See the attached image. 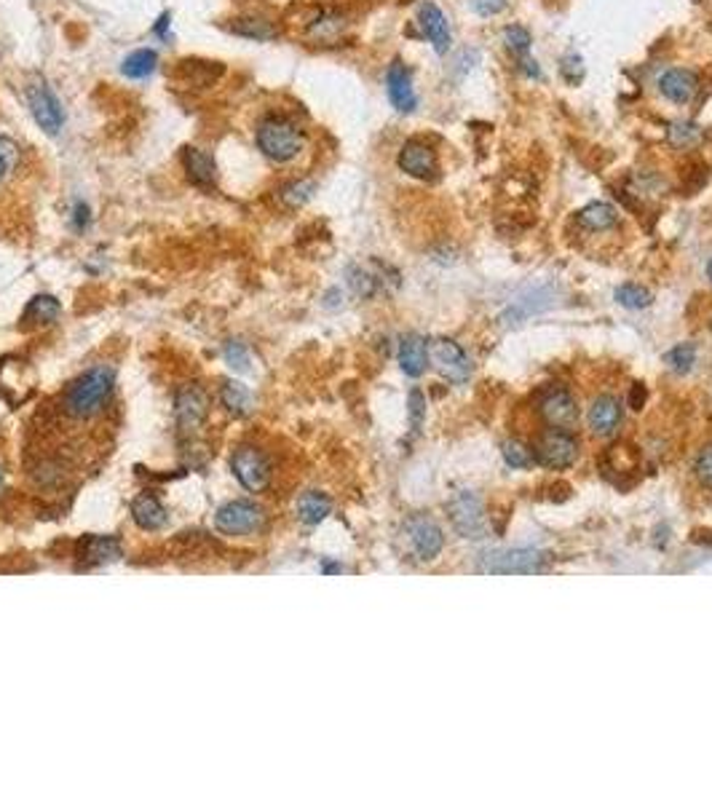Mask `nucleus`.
<instances>
[{"label": "nucleus", "instance_id": "29", "mask_svg": "<svg viewBox=\"0 0 712 803\" xmlns=\"http://www.w3.org/2000/svg\"><path fill=\"white\" fill-rule=\"evenodd\" d=\"M667 137L675 147H680V150H691V147H697V145L702 142V129H699L697 124H691V121H677V124L669 127Z\"/></svg>", "mask_w": 712, "mask_h": 803}, {"label": "nucleus", "instance_id": "7", "mask_svg": "<svg viewBox=\"0 0 712 803\" xmlns=\"http://www.w3.org/2000/svg\"><path fill=\"white\" fill-rule=\"evenodd\" d=\"M230 469H233V477L239 480V485L249 493H263L270 485V463H268L266 452L258 447H239L230 458Z\"/></svg>", "mask_w": 712, "mask_h": 803}, {"label": "nucleus", "instance_id": "20", "mask_svg": "<svg viewBox=\"0 0 712 803\" xmlns=\"http://www.w3.org/2000/svg\"><path fill=\"white\" fill-rule=\"evenodd\" d=\"M132 517L142 531H161L169 523V512L164 509V503L153 493H142L134 498Z\"/></svg>", "mask_w": 712, "mask_h": 803}, {"label": "nucleus", "instance_id": "27", "mask_svg": "<svg viewBox=\"0 0 712 803\" xmlns=\"http://www.w3.org/2000/svg\"><path fill=\"white\" fill-rule=\"evenodd\" d=\"M220 402H223L225 410L233 412V415H247L252 410V394L239 381H228L225 383L223 391H220Z\"/></svg>", "mask_w": 712, "mask_h": 803}, {"label": "nucleus", "instance_id": "44", "mask_svg": "<svg viewBox=\"0 0 712 803\" xmlns=\"http://www.w3.org/2000/svg\"><path fill=\"white\" fill-rule=\"evenodd\" d=\"M321 571H324V574H341L343 568H341V565H324Z\"/></svg>", "mask_w": 712, "mask_h": 803}, {"label": "nucleus", "instance_id": "22", "mask_svg": "<svg viewBox=\"0 0 712 803\" xmlns=\"http://www.w3.org/2000/svg\"><path fill=\"white\" fill-rule=\"evenodd\" d=\"M400 364L410 378L423 375L429 367V343L421 335H407L400 346Z\"/></svg>", "mask_w": 712, "mask_h": 803}, {"label": "nucleus", "instance_id": "42", "mask_svg": "<svg viewBox=\"0 0 712 803\" xmlns=\"http://www.w3.org/2000/svg\"><path fill=\"white\" fill-rule=\"evenodd\" d=\"M646 400H648L646 386H643V383H635V386H632V394H629V407H632V410H643V407H646Z\"/></svg>", "mask_w": 712, "mask_h": 803}, {"label": "nucleus", "instance_id": "6", "mask_svg": "<svg viewBox=\"0 0 712 803\" xmlns=\"http://www.w3.org/2000/svg\"><path fill=\"white\" fill-rule=\"evenodd\" d=\"M535 461L546 469H571L579 458V442L568 429H549L535 445Z\"/></svg>", "mask_w": 712, "mask_h": 803}, {"label": "nucleus", "instance_id": "32", "mask_svg": "<svg viewBox=\"0 0 712 803\" xmlns=\"http://www.w3.org/2000/svg\"><path fill=\"white\" fill-rule=\"evenodd\" d=\"M230 30L236 36H241V38H255V41H270V38H276V30L268 22H263V19H236L230 25Z\"/></svg>", "mask_w": 712, "mask_h": 803}, {"label": "nucleus", "instance_id": "39", "mask_svg": "<svg viewBox=\"0 0 712 803\" xmlns=\"http://www.w3.org/2000/svg\"><path fill=\"white\" fill-rule=\"evenodd\" d=\"M423 415H426V402H423V394L418 389L410 391V423L412 429H418L423 423Z\"/></svg>", "mask_w": 712, "mask_h": 803}, {"label": "nucleus", "instance_id": "18", "mask_svg": "<svg viewBox=\"0 0 712 803\" xmlns=\"http://www.w3.org/2000/svg\"><path fill=\"white\" fill-rule=\"evenodd\" d=\"M699 89V78L697 73L691 70H683V67H672L667 73H662L659 78V91L667 97L669 102L675 105H686L694 99V94Z\"/></svg>", "mask_w": 712, "mask_h": 803}, {"label": "nucleus", "instance_id": "36", "mask_svg": "<svg viewBox=\"0 0 712 803\" xmlns=\"http://www.w3.org/2000/svg\"><path fill=\"white\" fill-rule=\"evenodd\" d=\"M694 474H697V480H699L707 491H712V442L699 450L697 463H694Z\"/></svg>", "mask_w": 712, "mask_h": 803}, {"label": "nucleus", "instance_id": "37", "mask_svg": "<svg viewBox=\"0 0 712 803\" xmlns=\"http://www.w3.org/2000/svg\"><path fill=\"white\" fill-rule=\"evenodd\" d=\"M560 73H563V78L571 84V86H579L581 81H584V59H581L579 54H568L565 59H563V65H560Z\"/></svg>", "mask_w": 712, "mask_h": 803}, {"label": "nucleus", "instance_id": "19", "mask_svg": "<svg viewBox=\"0 0 712 803\" xmlns=\"http://www.w3.org/2000/svg\"><path fill=\"white\" fill-rule=\"evenodd\" d=\"M182 167L188 172V179L196 188H215L218 182V164L209 153L198 150V147H185L182 150Z\"/></svg>", "mask_w": 712, "mask_h": 803}, {"label": "nucleus", "instance_id": "16", "mask_svg": "<svg viewBox=\"0 0 712 803\" xmlns=\"http://www.w3.org/2000/svg\"><path fill=\"white\" fill-rule=\"evenodd\" d=\"M386 91H389L392 105L400 113H412L415 110L418 97H415V89H412V76H410L407 65H402L400 59L392 62V67L386 73Z\"/></svg>", "mask_w": 712, "mask_h": 803}, {"label": "nucleus", "instance_id": "14", "mask_svg": "<svg viewBox=\"0 0 712 803\" xmlns=\"http://www.w3.org/2000/svg\"><path fill=\"white\" fill-rule=\"evenodd\" d=\"M121 554H124V549L116 535H86L78 544V565L81 568H97L105 563H116Z\"/></svg>", "mask_w": 712, "mask_h": 803}, {"label": "nucleus", "instance_id": "25", "mask_svg": "<svg viewBox=\"0 0 712 803\" xmlns=\"http://www.w3.org/2000/svg\"><path fill=\"white\" fill-rule=\"evenodd\" d=\"M330 512H332V501L324 493H303L298 501V517L306 525H319Z\"/></svg>", "mask_w": 712, "mask_h": 803}, {"label": "nucleus", "instance_id": "17", "mask_svg": "<svg viewBox=\"0 0 712 803\" xmlns=\"http://www.w3.org/2000/svg\"><path fill=\"white\" fill-rule=\"evenodd\" d=\"M622 423V404L614 400V397H597L595 404L589 407V429L595 437L600 440H608L616 434Z\"/></svg>", "mask_w": 712, "mask_h": 803}, {"label": "nucleus", "instance_id": "1", "mask_svg": "<svg viewBox=\"0 0 712 803\" xmlns=\"http://www.w3.org/2000/svg\"><path fill=\"white\" fill-rule=\"evenodd\" d=\"M116 386V372L110 364L89 367L65 394V412L76 421H89L105 410Z\"/></svg>", "mask_w": 712, "mask_h": 803}, {"label": "nucleus", "instance_id": "43", "mask_svg": "<svg viewBox=\"0 0 712 803\" xmlns=\"http://www.w3.org/2000/svg\"><path fill=\"white\" fill-rule=\"evenodd\" d=\"M169 22H172V19H169V14H164V16H161V19H158V25H156V27H153V33H156V36H161V38H167V30H169Z\"/></svg>", "mask_w": 712, "mask_h": 803}, {"label": "nucleus", "instance_id": "34", "mask_svg": "<svg viewBox=\"0 0 712 803\" xmlns=\"http://www.w3.org/2000/svg\"><path fill=\"white\" fill-rule=\"evenodd\" d=\"M19 164V145L8 137H0V182L8 178Z\"/></svg>", "mask_w": 712, "mask_h": 803}, {"label": "nucleus", "instance_id": "12", "mask_svg": "<svg viewBox=\"0 0 712 803\" xmlns=\"http://www.w3.org/2000/svg\"><path fill=\"white\" fill-rule=\"evenodd\" d=\"M407 538H410V546L421 563L437 560L445 546V535L440 531V525L429 517H412L407 523Z\"/></svg>", "mask_w": 712, "mask_h": 803}, {"label": "nucleus", "instance_id": "26", "mask_svg": "<svg viewBox=\"0 0 712 803\" xmlns=\"http://www.w3.org/2000/svg\"><path fill=\"white\" fill-rule=\"evenodd\" d=\"M156 65H158V54H156L153 48H139V51H134V54H129V56L124 59L121 73H124L127 78H132V81H142V78L153 76Z\"/></svg>", "mask_w": 712, "mask_h": 803}, {"label": "nucleus", "instance_id": "4", "mask_svg": "<svg viewBox=\"0 0 712 803\" xmlns=\"http://www.w3.org/2000/svg\"><path fill=\"white\" fill-rule=\"evenodd\" d=\"M450 523L463 538H485L488 535V517L485 503L474 491H461L447 506Z\"/></svg>", "mask_w": 712, "mask_h": 803}, {"label": "nucleus", "instance_id": "45", "mask_svg": "<svg viewBox=\"0 0 712 803\" xmlns=\"http://www.w3.org/2000/svg\"><path fill=\"white\" fill-rule=\"evenodd\" d=\"M3 488H5V480H3V469H0V493H3Z\"/></svg>", "mask_w": 712, "mask_h": 803}, {"label": "nucleus", "instance_id": "33", "mask_svg": "<svg viewBox=\"0 0 712 803\" xmlns=\"http://www.w3.org/2000/svg\"><path fill=\"white\" fill-rule=\"evenodd\" d=\"M665 361H667L675 372H680V375L691 372V367H694V361H697V349H694V343H677L675 349H669Z\"/></svg>", "mask_w": 712, "mask_h": 803}, {"label": "nucleus", "instance_id": "11", "mask_svg": "<svg viewBox=\"0 0 712 803\" xmlns=\"http://www.w3.org/2000/svg\"><path fill=\"white\" fill-rule=\"evenodd\" d=\"M429 354L434 359L437 370L445 375L450 383H463V381L472 378V361H469L466 351L455 341H450V338L434 341L432 349H429Z\"/></svg>", "mask_w": 712, "mask_h": 803}, {"label": "nucleus", "instance_id": "10", "mask_svg": "<svg viewBox=\"0 0 712 803\" xmlns=\"http://www.w3.org/2000/svg\"><path fill=\"white\" fill-rule=\"evenodd\" d=\"M397 164H400V169L404 175H410V178L415 179H426V182H432V179L437 178V172H440L434 147L426 145V142H421V139H407L402 145Z\"/></svg>", "mask_w": 712, "mask_h": 803}, {"label": "nucleus", "instance_id": "23", "mask_svg": "<svg viewBox=\"0 0 712 803\" xmlns=\"http://www.w3.org/2000/svg\"><path fill=\"white\" fill-rule=\"evenodd\" d=\"M62 313V306L54 295H36L30 306L22 313V321L27 327H41V324H54Z\"/></svg>", "mask_w": 712, "mask_h": 803}, {"label": "nucleus", "instance_id": "38", "mask_svg": "<svg viewBox=\"0 0 712 803\" xmlns=\"http://www.w3.org/2000/svg\"><path fill=\"white\" fill-rule=\"evenodd\" d=\"M225 361H228L233 370H247V367H249V351H247V346L230 341V343L225 346Z\"/></svg>", "mask_w": 712, "mask_h": 803}, {"label": "nucleus", "instance_id": "21", "mask_svg": "<svg viewBox=\"0 0 712 803\" xmlns=\"http://www.w3.org/2000/svg\"><path fill=\"white\" fill-rule=\"evenodd\" d=\"M503 44L506 48L514 54V59L520 62V67L525 70V76H531V78H541V67L535 65V59L531 56V33L523 27V25H509L506 30H503Z\"/></svg>", "mask_w": 712, "mask_h": 803}, {"label": "nucleus", "instance_id": "15", "mask_svg": "<svg viewBox=\"0 0 712 803\" xmlns=\"http://www.w3.org/2000/svg\"><path fill=\"white\" fill-rule=\"evenodd\" d=\"M541 418L552 429H568V426H574L576 418H579L576 400L565 389H554V391L544 394V400H541Z\"/></svg>", "mask_w": 712, "mask_h": 803}, {"label": "nucleus", "instance_id": "30", "mask_svg": "<svg viewBox=\"0 0 712 803\" xmlns=\"http://www.w3.org/2000/svg\"><path fill=\"white\" fill-rule=\"evenodd\" d=\"M503 461L512 466V469H520V472H525V469H531L535 463V452L531 447L525 445V442H520V440H509V442H503Z\"/></svg>", "mask_w": 712, "mask_h": 803}, {"label": "nucleus", "instance_id": "46", "mask_svg": "<svg viewBox=\"0 0 712 803\" xmlns=\"http://www.w3.org/2000/svg\"><path fill=\"white\" fill-rule=\"evenodd\" d=\"M707 276H710V279H712V260H710V263H707Z\"/></svg>", "mask_w": 712, "mask_h": 803}, {"label": "nucleus", "instance_id": "5", "mask_svg": "<svg viewBox=\"0 0 712 803\" xmlns=\"http://www.w3.org/2000/svg\"><path fill=\"white\" fill-rule=\"evenodd\" d=\"M25 99H27V107H30L36 124H38L48 137L62 132V127H65V110H62V102L56 99V94L51 91V86L46 84L44 78H36L33 84H27Z\"/></svg>", "mask_w": 712, "mask_h": 803}, {"label": "nucleus", "instance_id": "24", "mask_svg": "<svg viewBox=\"0 0 712 803\" xmlns=\"http://www.w3.org/2000/svg\"><path fill=\"white\" fill-rule=\"evenodd\" d=\"M616 220H619V212L605 201H592L579 212V223L586 230H608L616 225Z\"/></svg>", "mask_w": 712, "mask_h": 803}, {"label": "nucleus", "instance_id": "3", "mask_svg": "<svg viewBox=\"0 0 712 803\" xmlns=\"http://www.w3.org/2000/svg\"><path fill=\"white\" fill-rule=\"evenodd\" d=\"M266 525V512L255 501H228L215 514V528L223 535H255Z\"/></svg>", "mask_w": 712, "mask_h": 803}, {"label": "nucleus", "instance_id": "40", "mask_svg": "<svg viewBox=\"0 0 712 803\" xmlns=\"http://www.w3.org/2000/svg\"><path fill=\"white\" fill-rule=\"evenodd\" d=\"M91 223V215H89V207L84 204V201H76V207H73V228L78 230V233H84Z\"/></svg>", "mask_w": 712, "mask_h": 803}, {"label": "nucleus", "instance_id": "31", "mask_svg": "<svg viewBox=\"0 0 712 803\" xmlns=\"http://www.w3.org/2000/svg\"><path fill=\"white\" fill-rule=\"evenodd\" d=\"M614 298H616L619 306L632 309V311H640V309L651 306V292L646 287H640V284H622Z\"/></svg>", "mask_w": 712, "mask_h": 803}, {"label": "nucleus", "instance_id": "8", "mask_svg": "<svg viewBox=\"0 0 712 803\" xmlns=\"http://www.w3.org/2000/svg\"><path fill=\"white\" fill-rule=\"evenodd\" d=\"M477 571L480 574H541L544 554L535 549H506V552L485 554Z\"/></svg>", "mask_w": 712, "mask_h": 803}, {"label": "nucleus", "instance_id": "2", "mask_svg": "<svg viewBox=\"0 0 712 803\" xmlns=\"http://www.w3.org/2000/svg\"><path fill=\"white\" fill-rule=\"evenodd\" d=\"M255 139H258L260 153L270 161H276V164H287V161L298 158L303 153V147H306L303 129L298 124H292L290 118H284V116H266L258 124Z\"/></svg>", "mask_w": 712, "mask_h": 803}, {"label": "nucleus", "instance_id": "41", "mask_svg": "<svg viewBox=\"0 0 712 803\" xmlns=\"http://www.w3.org/2000/svg\"><path fill=\"white\" fill-rule=\"evenodd\" d=\"M506 8V0H474V11L480 16H495Z\"/></svg>", "mask_w": 712, "mask_h": 803}, {"label": "nucleus", "instance_id": "9", "mask_svg": "<svg viewBox=\"0 0 712 803\" xmlns=\"http://www.w3.org/2000/svg\"><path fill=\"white\" fill-rule=\"evenodd\" d=\"M175 415H178V429L182 434H193L204 426L209 415V397L201 386L188 383L175 394Z\"/></svg>", "mask_w": 712, "mask_h": 803}, {"label": "nucleus", "instance_id": "13", "mask_svg": "<svg viewBox=\"0 0 712 803\" xmlns=\"http://www.w3.org/2000/svg\"><path fill=\"white\" fill-rule=\"evenodd\" d=\"M418 27H421V36L434 46L437 54H447L450 46H453V36H450V25H447L445 14L437 3L432 0H423L418 5Z\"/></svg>", "mask_w": 712, "mask_h": 803}, {"label": "nucleus", "instance_id": "28", "mask_svg": "<svg viewBox=\"0 0 712 803\" xmlns=\"http://www.w3.org/2000/svg\"><path fill=\"white\" fill-rule=\"evenodd\" d=\"M313 190H316V185H313L311 179H295V182H290V185H284L279 190V198L284 201V207L298 209V207H303L311 198Z\"/></svg>", "mask_w": 712, "mask_h": 803}, {"label": "nucleus", "instance_id": "35", "mask_svg": "<svg viewBox=\"0 0 712 803\" xmlns=\"http://www.w3.org/2000/svg\"><path fill=\"white\" fill-rule=\"evenodd\" d=\"M349 284L359 298H370L375 292V276L359 266L349 268Z\"/></svg>", "mask_w": 712, "mask_h": 803}]
</instances>
